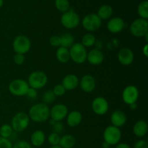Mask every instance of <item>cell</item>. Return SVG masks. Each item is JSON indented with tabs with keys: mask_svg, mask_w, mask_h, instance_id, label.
I'll use <instances>...</instances> for the list:
<instances>
[{
	"mask_svg": "<svg viewBox=\"0 0 148 148\" xmlns=\"http://www.w3.org/2000/svg\"><path fill=\"white\" fill-rule=\"evenodd\" d=\"M121 139V131L119 128L113 125L108 126L103 132L104 142L109 145L119 144Z\"/></svg>",
	"mask_w": 148,
	"mask_h": 148,
	"instance_id": "8992f818",
	"label": "cell"
},
{
	"mask_svg": "<svg viewBox=\"0 0 148 148\" xmlns=\"http://www.w3.org/2000/svg\"><path fill=\"white\" fill-rule=\"evenodd\" d=\"M12 148H32L31 144L25 140L18 141L12 146Z\"/></svg>",
	"mask_w": 148,
	"mask_h": 148,
	"instance_id": "d590c367",
	"label": "cell"
},
{
	"mask_svg": "<svg viewBox=\"0 0 148 148\" xmlns=\"http://www.w3.org/2000/svg\"><path fill=\"white\" fill-rule=\"evenodd\" d=\"M53 132L59 134V133L62 132L64 130L63 124L61 121H55L54 124H53Z\"/></svg>",
	"mask_w": 148,
	"mask_h": 148,
	"instance_id": "74e56055",
	"label": "cell"
},
{
	"mask_svg": "<svg viewBox=\"0 0 148 148\" xmlns=\"http://www.w3.org/2000/svg\"><path fill=\"white\" fill-rule=\"evenodd\" d=\"M61 47L69 49L75 43V38L70 33H64L60 36Z\"/></svg>",
	"mask_w": 148,
	"mask_h": 148,
	"instance_id": "484cf974",
	"label": "cell"
},
{
	"mask_svg": "<svg viewBox=\"0 0 148 148\" xmlns=\"http://www.w3.org/2000/svg\"><path fill=\"white\" fill-rule=\"evenodd\" d=\"M143 53L145 57H147L148 56V44L146 43L144 46V47L143 48Z\"/></svg>",
	"mask_w": 148,
	"mask_h": 148,
	"instance_id": "b9f144b4",
	"label": "cell"
},
{
	"mask_svg": "<svg viewBox=\"0 0 148 148\" xmlns=\"http://www.w3.org/2000/svg\"><path fill=\"white\" fill-rule=\"evenodd\" d=\"M79 78L75 74H69L66 75L62 79V85L66 90H72L75 89L79 85Z\"/></svg>",
	"mask_w": 148,
	"mask_h": 148,
	"instance_id": "d6986e66",
	"label": "cell"
},
{
	"mask_svg": "<svg viewBox=\"0 0 148 148\" xmlns=\"http://www.w3.org/2000/svg\"><path fill=\"white\" fill-rule=\"evenodd\" d=\"M28 83L23 79H15L12 81L8 87L10 93L14 96H24L27 95L29 89Z\"/></svg>",
	"mask_w": 148,
	"mask_h": 148,
	"instance_id": "52a82bcc",
	"label": "cell"
},
{
	"mask_svg": "<svg viewBox=\"0 0 148 148\" xmlns=\"http://www.w3.org/2000/svg\"><path fill=\"white\" fill-rule=\"evenodd\" d=\"M79 85L83 92L86 93H90L95 90L96 87V82L95 78L92 75H85L81 78Z\"/></svg>",
	"mask_w": 148,
	"mask_h": 148,
	"instance_id": "5bb4252c",
	"label": "cell"
},
{
	"mask_svg": "<svg viewBox=\"0 0 148 148\" xmlns=\"http://www.w3.org/2000/svg\"><path fill=\"white\" fill-rule=\"evenodd\" d=\"M148 132L147 123L144 120H139L133 127V133L136 137H143Z\"/></svg>",
	"mask_w": 148,
	"mask_h": 148,
	"instance_id": "ffe728a7",
	"label": "cell"
},
{
	"mask_svg": "<svg viewBox=\"0 0 148 148\" xmlns=\"http://www.w3.org/2000/svg\"><path fill=\"white\" fill-rule=\"evenodd\" d=\"M144 38H145V41L147 42H147H148V33H147L146 35H145Z\"/></svg>",
	"mask_w": 148,
	"mask_h": 148,
	"instance_id": "bcb514c9",
	"label": "cell"
},
{
	"mask_svg": "<svg viewBox=\"0 0 148 148\" xmlns=\"http://www.w3.org/2000/svg\"><path fill=\"white\" fill-rule=\"evenodd\" d=\"M138 14L140 18L147 20L148 19V1L147 0L140 2L138 6Z\"/></svg>",
	"mask_w": 148,
	"mask_h": 148,
	"instance_id": "83f0119b",
	"label": "cell"
},
{
	"mask_svg": "<svg viewBox=\"0 0 148 148\" xmlns=\"http://www.w3.org/2000/svg\"><path fill=\"white\" fill-rule=\"evenodd\" d=\"M139 90L134 85H130L126 87L122 92V100L124 103L130 106L131 104L136 103L139 98Z\"/></svg>",
	"mask_w": 148,
	"mask_h": 148,
	"instance_id": "8fae6325",
	"label": "cell"
},
{
	"mask_svg": "<svg viewBox=\"0 0 148 148\" xmlns=\"http://www.w3.org/2000/svg\"><path fill=\"white\" fill-rule=\"evenodd\" d=\"M125 23L121 17H115L111 18L107 23V29L111 33H119L124 29Z\"/></svg>",
	"mask_w": 148,
	"mask_h": 148,
	"instance_id": "2e32d148",
	"label": "cell"
},
{
	"mask_svg": "<svg viewBox=\"0 0 148 148\" xmlns=\"http://www.w3.org/2000/svg\"><path fill=\"white\" fill-rule=\"evenodd\" d=\"M82 120V115L79 111H73L66 116V122L70 127H76L80 124Z\"/></svg>",
	"mask_w": 148,
	"mask_h": 148,
	"instance_id": "44dd1931",
	"label": "cell"
},
{
	"mask_svg": "<svg viewBox=\"0 0 148 148\" xmlns=\"http://www.w3.org/2000/svg\"><path fill=\"white\" fill-rule=\"evenodd\" d=\"M117 57L121 64L124 66H130L134 62V54L130 49L123 48L119 51Z\"/></svg>",
	"mask_w": 148,
	"mask_h": 148,
	"instance_id": "9a60e30c",
	"label": "cell"
},
{
	"mask_svg": "<svg viewBox=\"0 0 148 148\" xmlns=\"http://www.w3.org/2000/svg\"><path fill=\"white\" fill-rule=\"evenodd\" d=\"M69 55L70 59H72L75 63L80 64L84 63L87 59L86 48L82 46L81 43H75L69 48Z\"/></svg>",
	"mask_w": 148,
	"mask_h": 148,
	"instance_id": "277c9868",
	"label": "cell"
},
{
	"mask_svg": "<svg viewBox=\"0 0 148 148\" xmlns=\"http://www.w3.org/2000/svg\"><path fill=\"white\" fill-rule=\"evenodd\" d=\"M69 114L68 108L64 104L59 103L53 106L50 109V117L54 121H61Z\"/></svg>",
	"mask_w": 148,
	"mask_h": 148,
	"instance_id": "4fadbf2b",
	"label": "cell"
},
{
	"mask_svg": "<svg viewBox=\"0 0 148 148\" xmlns=\"http://www.w3.org/2000/svg\"><path fill=\"white\" fill-rule=\"evenodd\" d=\"M127 115L124 112L120 110L114 111L111 116V125L116 127H122L127 122Z\"/></svg>",
	"mask_w": 148,
	"mask_h": 148,
	"instance_id": "ac0fdd59",
	"label": "cell"
},
{
	"mask_svg": "<svg viewBox=\"0 0 148 148\" xmlns=\"http://www.w3.org/2000/svg\"><path fill=\"white\" fill-rule=\"evenodd\" d=\"M61 137L59 134L55 132H52L48 137V142L51 146L59 145Z\"/></svg>",
	"mask_w": 148,
	"mask_h": 148,
	"instance_id": "1f68e13d",
	"label": "cell"
},
{
	"mask_svg": "<svg viewBox=\"0 0 148 148\" xmlns=\"http://www.w3.org/2000/svg\"><path fill=\"white\" fill-rule=\"evenodd\" d=\"M130 31L134 37H144L145 35L148 33L147 20L138 18L134 20L130 27Z\"/></svg>",
	"mask_w": 148,
	"mask_h": 148,
	"instance_id": "9c48e42d",
	"label": "cell"
},
{
	"mask_svg": "<svg viewBox=\"0 0 148 148\" xmlns=\"http://www.w3.org/2000/svg\"><path fill=\"white\" fill-rule=\"evenodd\" d=\"M29 118L36 123H43L50 117V108L43 103L32 106L29 109Z\"/></svg>",
	"mask_w": 148,
	"mask_h": 148,
	"instance_id": "6da1fadb",
	"label": "cell"
},
{
	"mask_svg": "<svg viewBox=\"0 0 148 148\" xmlns=\"http://www.w3.org/2000/svg\"><path fill=\"white\" fill-rule=\"evenodd\" d=\"M4 4V0H0V8L3 6Z\"/></svg>",
	"mask_w": 148,
	"mask_h": 148,
	"instance_id": "7dc6e473",
	"label": "cell"
},
{
	"mask_svg": "<svg viewBox=\"0 0 148 148\" xmlns=\"http://www.w3.org/2000/svg\"><path fill=\"white\" fill-rule=\"evenodd\" d=\"M129 106H130V108L131 110H135V109H137V103L131 104V105H130Z\"/></svg>",
	"mask_w": 148,
	"mask_h": 148,
	"instance_id": "ee69618b",
	"label": "cell"
},
{
	"mask_svg": "<svg viewBox=\"0 0 148 148\" xmlns=\"http://www.w3.org/2000/svg\"><path fill=\"white\" fill-rule=\"evenodd\" d=\"M27 95L31 99H36L37 98L38 95V92H37V90L34 89V88H29L28 90H27Z\"/></svg>",
	"mask_w": 148,
	"mask_h": 148,
	"instance_id": "ab89813d",
	"label": "cell"
},
{
	"mask_svg": "<svg viewBox=\"0 0 148 148\" xmlns=\"http://www.w3.org/2000/svg\"><path fill=\"white\" fill-rule=\"evenodd\" d=\"M12 48L15 53L25 54L31 48V42L27 36L20 35L16 36L12 42Z\"/></svg>",
	"mask_w": 148,
	"mask_h": 148,
	"instance_id": "5b68a950",
	"label": "cell"
},
{
	"mask_svg": "<svg viewBox=\"0 0 148 148\" xmlns=\"http://www.w3.org/2000/svg\"><path fill=\"white\" fill-rule=\"evenodd\" d=\"M108 148H111V147H108Z\"/></svg>",
	"mask_w": 148,
	"mask_h": 148,
	"instance_id": "681fc988",
	"label": "cell"
},
{
	"mask_svg": "<svg viewBox=\"0 0 148 148\" xmlns=\"http://www.w3.org/2000/svg\"><path fill=\"white\" fill-rule=\"evenodd\" d=\"M109 145L108 144H107L106 143V142H103V143L102 144V147H103V148H108V147H109Z\"/></svg>",
	"mask_w": 148,
	"mask_h": 148,
	"instance_id": "f6af8a7d",
	"label": "cell"
},
{
	"mask_svg": "<svg viewBox=\"0 0 148 148\" xmlns=\"http://www.w3.org/2000/svg\"><path fill=\"white\" fill-rule=\"evenodd\" d=\"M50 148H62L59 145H55V146H51Z\"/></svg>",
	"mask_w": 148,
	"mask_h": 148,
	"instance_id": "c3c4849f",
	"label": "cell"
},
{
	"mask_svg": "<svg viewBox=\"0 0 148 148\" xmlns=\"http://www.w3.org/2000/svg\"><path fill=\"white\" fill-rule=\"evenodd\" d=\"M12 133L13 130L12 128L11 125H10V124H3L0 127V137L8 139L11 137Z\"/></svg>",
	"mask_w": 148,
	"mask_h": 148,
	"instance_id": "f546056e",
	"label": "cell"
},
{
	"mask_svg": "<svg viewBox=\"0 0 148 148\" xmlns=\"http://www.w3.org/2000/svg\"><path fill=\"white\" fill-rule=\"evenodd\" d=\"M116 148H131V147L126 143H119V144H117Z\"/></svg>",
	"mask_w": 148,
	"mask_h": 148,
	"instance_id": "7bdbcfd3",
	"label": "cell"
},
{
	"mask_svg": "<svg viewBox=\"0 0 148 148\" xmlns=\"http://www.w3.org/2000/svg\"><path fill=\"white\" fill-rule=\"evenodd\" d=\"M47 82V75L42 71H34L31 72L27 79L29 87L36 90H40L44 88Z\"/></svg>",
	"mask_w": 148,
	"mask_h": 148,
	"instance_id": "7a4b0ae2",
	"label": "cell"
},
{
	"mask_svg": "<svg viewBox=\"0 0 148 148\" xmlns=\"http://www.w3.org/2000/svg\"><path fill=\"white\" fill-rule=\"evenodd\" d=\"M55 7L62 12H66L69 10V2L68 0H55Z\"/></svg>",
	"mask_w": 148,
	"mask_h": 148,
	"instance_id": "4dcf8cb0",
	"label": "cell"
},
{
	"mask_svg": "<svg viewBox=\"0 0 148 148\" xmlns=\"http://www.w3.org/2000/svg\"><path fill=\"white\" fill-rule=\"evenodd\" d=\"M53 92L54 93V95L56 96H62L65 94L66 92V89L64 88L63 85L62 84H58V85H56L54 87H53V90H52Z\"/></svg>",
	"mask_w": 148,
	"mask_h": 148,
	"instance_id": "d6a6232c",
	"label": "cell"
},
{
	"mask_svg": "<svg viewBox=\"0 0 148 148\" xmlns=\"http://www.w3.org/2000/svg\"><path fill=\"white\" fill-rule=\"evenodd\" d=\"M91 107L96 115L103 116L108 112L109 105L108 101L105 98L98 96L94 98L91 104Z\"/></svg>",
	"mask_w": 148,
	"mask_h": 148,
	"instance_id": "7c38bea8",
	"label": "cell"
},
{
	"mask_svg": "<svg viewBox=\"0 0 148 148\" xmlns=\"http://www.w3.org/2000/svg\"><path fill=\"white\" fill-rule=\"evenodd\" d=\"M133 148H148L147 142L144 140H139L134 144Z\"/></svg>",
	"mask_w": 148,
	"mask_h": 148,
	"instance_id": "f35d334b",
	"label": "cell"
},
{
	"mask_svg": "<svg viewBox=\"0 0 148 148\" xmlns=\"http://www.w3.org/2000/svg\"><path fill=\"white\" fill-rule=\"evenodd\" d=\"M96 42V38L95 36L91 33H86L84 35L82 38V45L85 46V48L92 47L95 45Z\"/></svg>",
	"mask_w": 148,
	"mask_h": 148,
	"instance_id": "4316f807",
	"label": "cell"
},
{
	"mask_svg": "<svg viewBox=\"0 0 148 148\" xmlns=\"http://www.w3.org/2000/svg\"><path fill=\"white\" fill-rule=\"evenodd\" d=\"M30 118L27 113L18 112L12 117L11 127L13 131L16 132H22L27 128L30 123Z\"/></svg>",
	"mask_w": 148,
	"mask_h": 148,
	"instance_id": "3957f363",
	"label": "cell"
},
{
	"mask_svg": "<svg viewBox=\"0 0 148 148\" xmlns=\"http://www.w3.org/2000/svg\"><path fill=\"white\" fill-rule=\"evenodd\" d=\"M13 145L9 139L0 137V148H12Z\"/></svg>",
	"mask_w": 148,
	"mask_h": 148,
	"instance_id": "e575fe53",
	"label": "cell"
},
{
	"mask_svg": "<svg viewBox=\"0 0 148 148\" xmlns=\"http://www.w3.org/2000/svg\"><path fill=\"white\" fill-rule=\"evenodd\" d=\"M113 14V8L111 6L105 4L101 6L98 11V16L101 20L110 18Z\"/></svg>",
	"mask_w": 148,
	"mask_h": 148,
	"instance_id": "d4e9b609",
	"label": "cell"
},
{
	"mask_svg": "<svg viewBox=\"0 0 148 148\" xmlns=\"http://www.w3.org/2000/svg\"><path fill=\"white\" fill-rule=\"evenodd\" d=\"M56 57L61 63H66L70 59L69 51L68 49L64 47H59L56 52Z\"/></svg>",
	"mask_w": 148,
	"mask_h": 148,
	"instance_id": "603a6c76",
	"label": "cell"
},
{
	"mask_svg": "<svg viewBox=\"0 0 148 148\" xmlns=\"http://www.w3.org/2000/svg\"><path fill=\"white\" fill-rule=\"evenodd\" d=\"M49 43L53 47H60L61 46V40L60 36H53L49 39Z\"/></svg>",
	"mask_w": 148,
	"mask_h": 148,
	"instance_id": "836d02e7",
	"label": "cell"
},
{
	"mask_svg": "<svg viewBox=\"0 0 148 148\" xmlns=\"http://www.w3.org/2000/svg\"><path fill=\"white\" fill-rule=\"evenodd\" d=\"M76 140L72 135L65 134L60 138L59 145L62 148H72L75 146Z\"/></svg>",
	"mask_w": 148,
	"mask_h": 148,
	"instance_id": "cb8c5ba5",
	"label": "cell"
},
{
	"mask_svg": "<svg viewBox=\"0 0 148 148\" xmlns=\"http://www.w3.org/2000/svg\"><path fill=\"white\" fill-rule=\"evenodd\" d=\"M14 62L17 65H22L25 62V58L23 54H20V53H15V55L13 57Z\"/></svg>",
	"mask_w": 148,
	"mask_h": 148,
	"instance_id": "8d00e7d4",
	"label": "cell"
},
{
	"mask_svg": "<svg viewBox=\"0 0 148 148\" xmlns=\"http://www.w3.org/2000/svg\"><path fill=\"white\" fill-rule=\"evenodd\" d=\"M79 17L74 10H69L66 12H64L61 17V23L65 28L75 29L79 25Z\"/></svg>",
	"mask_w": 148,
	"mask_h": 148,
	"instance_id": "ba28073f",
	"label": "cell"
},
{
	"mask_svg": "<svg viewBox=\"0 0 148 148\" xmlns=\"http://www.w3.org/2000/svg\"><path fill=\"white\" fill-rule=\"evenodd\" d=\"M102 24V20L100 19L98 14L95 13L87 14L82 21V27L85 30L90 32H94L98 30L101 27Z\"/></svg>",
	"mask_w": 148,
	"mask_h": 148,
	"instance_id": "30bf717a",
	"label": "cell"
},
{
	"mask_svg": "<svg viewBox=\"0 0 148 148\" xmlns=\"http://www.w3.org/2000/svg\"><path fill=\"white\" fill-rule=\"evenodd\" d=\"M55 100H56V95H54L52 90H46L42 95V101H43V103H45L46 105L53 103Z\"/></svg>",
	"mask_w": 148,
	"mask_h": 148,
	"instance_id": "f1b7e54d",
	"label": "cell"
},
{
	"mask_svg": "<svg viewBox=\"0 0 148 148\" xmlns=\"http://www.w3.org/2000/svg\"><path fill=\"white\" fill-rule=\"evenodd\" d=\"M46 140V136L42 130H36L30 137V143L31 145L35 147H40L43 145Z\"/></svg>",
	"mask_w": 148,
	"mask_h": 148,
	"instance_id": "7402d4cb",
	"label": "cell"
},
{
	"mask_svg": "<svg viewBox=\"0 0 148 148\" xmlns=\"http://www.w3.org/2000/svg\"><path fill=\"white\" fill-rule=\"evenodd\" d=\"M119 42L117 40V39H111V40H110L108 43V47L109 48V49H114L115 48H116L118 46Z\"/></svg>",
	"mask_w": 148,
	"mask_h": 148,
	"instance_id": "60d3db41",
	"label": "cell"
},
{
	"mask_svg": "<svg viewBox=\"0 0 148 148\" xmlns=\"http://www.w3.org/2000/svg\"><path fill=\"white\" fill-rule=\"evenodd\" d=\"M87 61L90 64L97 66L103 63L104 60V55L101 50L92 49L87 54Z\"/></svg>",
	"mask_w": 148,
	"mask_h": 148,
	"instance_id": "e0dca14e",
	"label": "cell"
}]
</instances>
